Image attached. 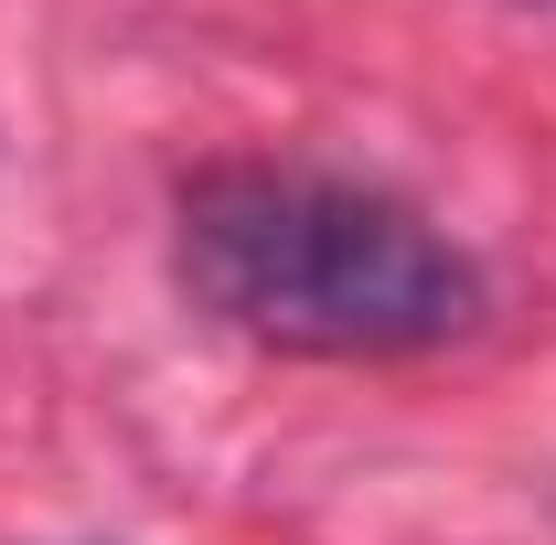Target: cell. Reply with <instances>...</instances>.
Wrapping results in <instances>:
<instances>
[{
	"instance_id": "obj_1",
	"label": "cell",
	"mask_w": 556,
	"mask_h": 545,
	"mask_svg": "<svg viewBox=\"0 0 556 545\" xmlns=\"http://www.w3.org/2000/svg\"><path fill=\"white\" fill-rule=\"evenodd\" d=\"M182 289L268 353H439L482 321V268L417 204L300 172L225 161L182 193Z\"/></svg>"
}]
</instances>
